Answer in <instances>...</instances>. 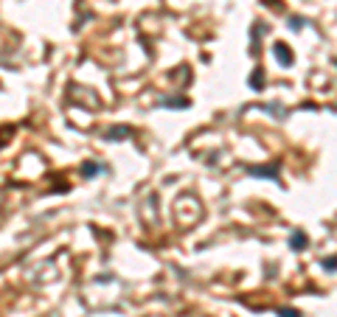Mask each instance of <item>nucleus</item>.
Listing matches in <instances>:
<instances>
[{
    "label": "nucleus",
    "mask_w": 337,
    "mask_h": 317,
    "mask_svg": "<svg viewBox=\"0 0 337 317\" xmlns=\"http://www.w3.org/2000/svg\"><path fill=\"white\" fill-rule=\"evenodd\" d=\"M278 169H281V163L273 160L270 166H247V174H253V177H270V180H275V177H278Z\"/></svg>",
    "instance_id": "1"
},
{
    "label": "nucleus",
    "mask_w": 337,
    "mask_h": 317,
    "mask_svg": "<svg viewBox=\"0 0 337 317\" xmlns=\"http://www.w3.org/2000/svg\"><path fill=\"white\" fill-rule=\"evenodd\" d=\"M273 54H275V59H278V62L281 65H287V68H289V65H292V51H289V45L287 43H275L273 45Z\"/></svg>",
    "instance_id": "2"
},
{
    "label": "nucleus",
    "mask_w": 337,
    "mask_h": 317,
    "mask_svg": "<svg viewBox=\"0 0 337 317\" xmlns=\"http://www.w3.org/2000/svg\"><path fill=\"white\" fill-rule=\"evenodd\" d=\"M129 135H132V129H129V127H110L107 129L110 141H124V138H129Z\"/></svg>",
    "instance_id": "3"
},
{
    "label": "nucleus",
    "mask_w": 337,
    "mask_h": 317,
    "mask_svg": "<svg viewBox=\"0 0 337 317\" xmlns=\"http://www.w3.org/2000/svg\"><path fill=\"white\" fill-rule=\"evenodd\" d=\"M306 244H309L306 233L295 230V233H292V239H289V247H292V250H303V247H306Z\"/></svg>",
    "instance_id": "4"
},
{
    "label": "nucleus",
    "mask_w": 337,
    "mask_h": 317,
    "mask_svg": "<svg viewBox=\"0 0 337 317\" xmlns=\"http://www.w3.org/2000/svg\"><path fill=\"white\" fill-rule=\"evenodd\" d=\"M250 87L253 90H261V87H264V71H261V68L250 76Z\"/></svg>",
    "instance_id": "5"
},
{
    "label": "nucleus",
    "mask_w": 337,
    "mask_h": 317,
    "mask_svg": "<svg viewBox=\"0 0 337 317\" xmlns=\"http://www.w3.org/2000/svg\"><path fill=\"white\" fill-rule=\"evenodd\" d=\"M99 169H101L99 163H85V166H82V174H85V177H93Z\"/></svg>",
    "instance_id": "6"
},
{
    "label": "nucleus",
    "mask_w": 337,
    "mask_h": 317,
    "mask_svg": "<svg viewBox=\"0 0 337 317\" xmlns=\"http://www.w3.org/2000/svg\"><path fill=\"white\" fill-rule=\"evenodd\" d=\"M160 104L163 107H186L188 101L186 99H160Z\"/></svg>",
    "instance_id": "7"
},
{
    "label": "nucleus",
    "mask_w": 337,
    "mask_h": 317,
    "mask_svg": "<svg viewBox=\"0 0 337 317\" xmlns=\"http://www.w3.org/2000/svg\"><path fill=\"white\" fill-rule=\"evenodd\" d=\"M278 317H301V311H298V309H289V306H284V309H278Z\"/></svg>",
    "instance_id": "8"
},
{
    "label": "nucleus",
    "mask_w": 337,
    "mask_h": 317,
    "mask_svg": "<svg viewBox=\"0 0 337 317\" xmlns=\"http://www.w3.org/2000/svg\"><path fill=\"white\" fill-rule=\"evenodd\" d=\"M3 135H15V127H3V129H0V149H3V143H6Z\"/></svg>",
    "instance_id": "9"
},
{
    "label": "nucleus",
    "mask_w": 337,
    "mask_h": 317,
    "mask_svg": "<svg viewBox=\"0 0 337 317\" xmlns=\"http://www.w3.org/2000/svg\"><path fill=\"white\" fill-rule=\"evenodd\" d=\"M301 26H306V23H303L301 17H289V29H295V31H298Z\"/></svg>",
    "instance_id": "10"
},
{
    "label": "nucleus",
    "mask_w": 337,
    "mask_h": 317,
    "mask_svg": "<svg viewBox=\"0 0 337 317\" xmlns=\"http://www.w3.org/2000/svg\"><path fill=\"white\" fill-rule=\"evenodd\" d=\"M323 269H337V258H329V261H323Z\"/></svg>",
    "instance_id": "11"
}]
</instances>
